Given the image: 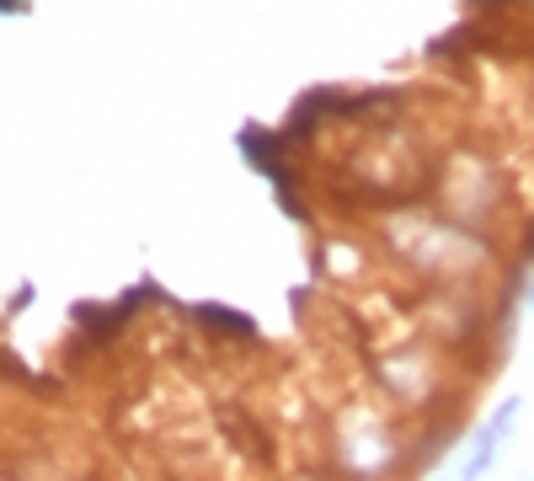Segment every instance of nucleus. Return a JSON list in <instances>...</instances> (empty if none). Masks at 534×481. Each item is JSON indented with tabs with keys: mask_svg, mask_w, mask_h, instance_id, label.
I'll use <instances>...</instances> for the list:
<instances>
[{
	"mask_svg": "<svg viewBox=\"0 0 534 481\" xmlns=\"http://www.w3.org/2000/svg\"><path fill=\"white\" fill-rule=\"evenodd\" d=\"M518 428V401H502V407L481 423V433H476V449L465 455V465L454 471V481H481L486 471H492V460H497V449H502V439Z\"/></svg>",
	"mask_w": 534,
	"mask_h": 481,
	"instance_id": "1",
	"label": "nucleus"
}]
</instances>
